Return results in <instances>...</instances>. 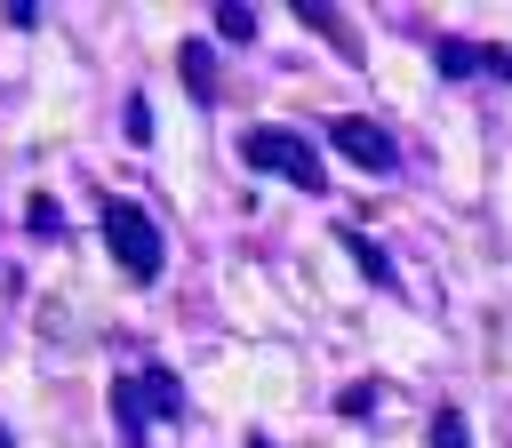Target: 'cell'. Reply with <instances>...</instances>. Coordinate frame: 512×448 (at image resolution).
<instances>
[{
    "mask_svg": "<svg viewBox=\"0 0 512 448\" xmlns=\"http://www.w3.org/2000/svg\"><path fill=\"white\" fill-rule=\"evenodd\" d=\"M96 224H104V248H112V264L128 272V280H160V264H168V240H160V224L136 208V200H104L96 208Z\"/></svg>",
    "mask_w": 512,
    "mask_h": 448,
    "instance_id": "1",
    "label": "cell"
},
{
    "mask_svg": "<svg viewBox=\"0 0 512 448\" xmlns=\"http://www.w3.org/2000/svg\"><path fill=\"white\" fill-rule=\"evenodd\" d=\"M240 160H248L256 176L296 184V192H328V168H320L312 136H296V128H248V136H240Z\"/></svg>",
    "mask_w": 512,
    "mask_h": 448,
    "instance_id": "2",
    "label": "cell"
},
{
    "mask_svg": "<svg viewBox=\"0 0 512 448\" xmlns=\"http://www.w3.org/2000/svg\"><path fill=\"white\" fill-rule=\"evenodd\" d=\"M328 144L352 160V168H368V176H392L400 168V144L368 120V112H336V128H328Z\"/></svg>",
    "mask_w": 512,
    "mask_h": 448,
    "instance_id": "3",
    "label": "cell"
},
{
    "mask_svg": "<svg viewBox=\"0 0 512 448\" xmlns=\"http://www.w3.org/2000/svg\"><path fill=\"white\" fill-rule=\"evenodd\" d=\"M176 72H184L192 104H216V48H208V40H184V48H176Z\"/></svg>",
    "mask_w": 512,
    "mask_h": 448,
    "instance_id": "4",
    "label": "cell"
},
{
    "mask_svg": "<svg viewBox=\"0 0 512 448\" xmlns=\"http://www.w3.org/2000/svg\"><path fill=\"white\" fill-rule=\"evenodd\" d=\"M136 392H144V416H160V424H176V416H184V384H176L160 360L136 376Z\"/></svg>",
    "mask_w": 512,
    "mask_h": 448,
    "instance_id": "5",
    "label": "cell"
},
{
    "mask_svg": "<svg viewBox=\"0 0 512 448\" xmlns=\"http://www.w3.org/2000/svg\"><path fill=\"white\" fill-rule=\"evenodd\" d=\"M112 416H120V448H144L152 416H144V392H136V376H120V384H112Z\"/></svg>",
    "mask_w": 512,
    "mask_h": 448,
    "instance_id": "6",
    "label": "cell"
},
{
    "mask_svg": "<svg viewBox=\"0 0 512 448\" xmlns=\"http://www.w3.org/2000/svg\"><path fill=\"white\" fill-rule=\"evenodd\" d=\"M336 240H344V256H352V264H360V272H368V280H376V288H392V256H384V248H376V240H368V232H360V224H344V232H336Z\"/></svg>",
    "mask_w": 512,
    "mask_h": 448,
    "instance_id": "7",
    "label": "cell"
},
{
    "mask_svg": "<svg viewBox=\"0 0 512 448\" xmlns=\"http://www.w3.org/2000/svg\"><path fill=\"white\" fill-rule=\"evenodd\" d=\"M296 24H312V32H328V40H336V56H360V40H352V24H344L336 8H320V0H304V8H296Z\"/></svg>",
    "mask_w": 512,
    "mask_h": 448,
    "instance_id": "8",
    "label": "cell"
},
{
    "mask_svg": "<svg viewBox=\"0 0 512 448\" xmlns=\"http://www.w3.org/2000/svg\"><path fill=\"white\" fill-rule=\"evenodd\" d=\"M432 64H440L448 80H464V72H488V48H472V40H432Z\"/></svg>",
    "mask_w": 512,
    "mask_h": 448,
    "instance_id": "9",
    "label": "cell"
},
{
    "mask_svg": "<svg viewBox=\"0 0 512 448\" xmlns=\"http://www.w3.org/2000/svg\"><path fill=\"white\" fill-rule=\"evenodd\" d=\"M24 224H32V240H64V208H56L48 192H32V200H24Z\"/></svg>",
    "mask_w": 512,
    "mask_h": 448,
    "instance_id": "10",
    "label": "cell"
},
{
    "mask_svg": "<svg viewBox=\"0 0 512 448\" xmlns=\"http://www.w3.org/2000/svg\"><path fill=\"white\" fill-rule=\"evenodd\" d=\"M216 32H224V40H256V8H232V0H224V8H216Z\"/></svg>",
    "mask_w": 512,
    "mask_h": 448,
    "instance_id": "11",
    "label": "cell"
},
{
    "mask_svg": "<svg viewBox=\"0 0 512 448\" xmlns=\"http://www.w3.org/2000/svg\"><path fill=\"white\" fill-rule=\"evenodd\" d=\"M432 448H472V432H464V416H456V408H440V416H432Z\"/></svg>",
    "mask_w": 512,
    "mask_h": 448,
    "instance_id": "12",
    "label": "cell"
},
{
    "mask_svg": "<svg viewBox=\"0 0 512 448\" xmlns=\"http://www.w3.org/2000/svg\"><path fill=\"white\" fill-rule=\"evenodd\" d=\"M120 128H128V144H152V112H144V96H128V120H120Z\"/></svg>",
    "mask_w": 512,
    "mask_h": 448,
    "instance_id": "13",
    "label": "cell"
},
{
    "mask_svg": "<svg viewBox=\"0 0 512 448\" xmlns=\"http://www.w3.org/2000/svg\"><path fill=\"white\" fill-rule=\"evenodd\" d=\"M336 408H344V416H368V408H376V384H344Z\"/></svg>",
    "mask_w": 512,
    "mask_h": 448,
    "instance_id": "14",
    "label": "cell"
},
{
    "mask_svg": "<svg viewBox=\"0 0 512 448\" xmlns=\"http://www.w3.org/2000/svg\"><path fill=\"white\" fill-rule=\"evenodd\" d=\"M248 448H272V440H264V432H248Z\"/></svg>",
    "mask_w": 512,
    "mask_h": 448,
    "instance_id": "15",
    "label": "cell"
},
{
    "mask_svg": "<svg viewBox=\"0 0 512 448\" xmlns=\"http://www.w3.org/2000/svg\"><path fill=\"white\" fill-rule=\"evenodd\" d=\"M0 448H16V440H8V432H0Z\"/></svg>",
    "mask_w": 512,
    "mask_h": 448,
    "instance_id": "16",
    "label": "cell"
}]
</instances>
